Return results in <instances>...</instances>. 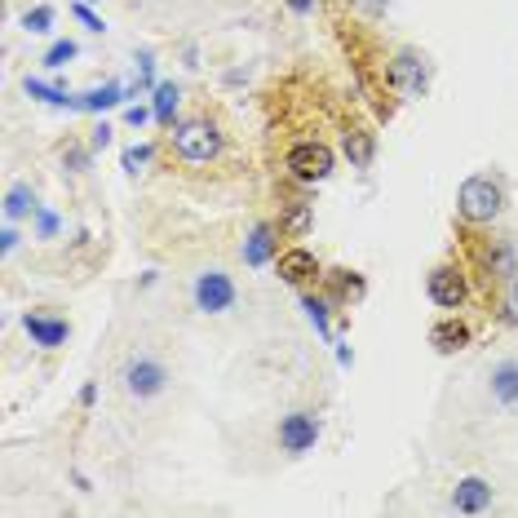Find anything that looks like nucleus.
I'll return each instance as SVG.
<instances>
[{"mask_svg": "<svg viewBox=\"0 0 518 518\" xmlns=\"http://www.w3.org/2000/svg\"><path fill=\"white\" fill-rule=\"evenodd\" d=\"M457 209L465 222H496L505 209V195H501V186H496L492 178H465L461 182V191H457Z\"/></svg>", "mask_w": 518, "mask_h": 518, "instance_id": "obj_1", "label": "nucleus"}, {"mask_svg": "<svg viewBox=\"0 0 518 518\" xmlns=\"http://www.w3.org/2000/svg\"><path fill=\"white\" fill-rule=\"evenodd\" d=\"M173 147H178L182 160H213L217 151H222V138H217V129L213 124H204V120H186L173 129Z\"/></svg>", "mask_w": 518, "mask_h": 518, "instance_id": "obj_2", "label": "nucleus"}, {"mask_svg": "<svg viewBox=\"0 0 518 518\" xmlns=\"http://www.w3.org/2000/svg\"><path fill=\"white\" fill-rule=\"evenodd\" d=\"M288 173H293L297 182H324L328 173H333V151H328L324 142H297V147L288 151Z\"/></svg>", "mask_w": 518, "mask_h": 518, "instance_id": "obj_3", "label": "nucleus"}, {"mask_svg": "<svg viewBox=\"0 0 518 518\" xmlns=\"http://www.w3.org/2000/svg\"><path fill=\"white\" fill-rule=\"evenodd\" d=\"M195 306H200L204 315H222V310H231V306H235V284H231V275L204 271L200 279H195Z\"/></svg>", "mask_w": 518, "mask_h": 518, "instance_id": "obj_4", "label": "nucleus"}, {"mask_svg": "<svg viewBox=\"0 0 518 518\" xmlns=\"http://www.w3.org/2000/svg\"><path fill=\"white\" fill-rule=\"evenodd\" d=\"M164 381H169V372H164L160 359L142 355V359H129V368H124V390H129V395H138V399L160 395Z\"/></svg>", "mask_w": 518, "mask_h": 518, "instance_id": "obj_5", "label": "nucleus"}, {"mask_svg": "<svg viewBox=\"0 0 518 518\" xmlns=\"http://www.w3.org/2000/svg\"><path fill=\"white\" fill-rule=\"evenodd\" d=\"M319 443V421L310 417V412H288L284 421H279V448L293 452V457H302Z\"/></svg>", "mask_w": 518, "mask_h": 518, "instance_id": "obj_6", "label": "nucleus"}, {"mask_svg": "<svg viewBox=\"0 0 518 518\" xmlns=\"http://www.w3.org/2000/svg\"><path fill=\"white\" fill-rule=\"evenodd\" d=\"M426 293H430L434 306L457 310L465 302V279H461V271H452V266H434L430 279H426Z\"/></svg>", "mask_w": 518, "mask_h": 518, "instance_id": "obj_7", "label": "nucleus"}, {"mask_svg": "<svg viewBox=\"0 0 518 518\" xmlns=\"http://www.w3.org/2000/svg\"><path fill=\"white\" fill-rule=\"evenodd\" d=\"M390 80L403 89V93H426L430 85V67L421 54H412V49H403V54L390 62Z\"/></svg>", "mask_w": 518, "mask_h": 518, "instance_id": "obj_8", "label": "nucleus"}, {"mask_svg": "<svg viewBox=\"0 0 518 518\" xmlns=\"http://www.w3.org/2000/svg\"><path fill=\"white\" fill-rule=\"evenodd\" d=\"M319 275V262H315V253L310 248H288V253H279V279L284 284H306V279H315Z\"/></svg>", "mask_w": 518, "mask_h": 518, "instance_id": "obj_9", "label": "nucleus"}, {"mask_svg": "<svg viewBox=\"0 0 518 518\" xmlns=\"http://www.w3.org/2000/svg\"><path fill=\"white\" fill-rule=\"evenodd\" d=\"M452 505H457L461 514H483V510L492 505V488H488L483 479H474V474H470V479L457 483V492H452Z\"/></svg>", "mask_w": 518, "mask_h": 518, "instance_id": "obj_10", "label": "nucleus"}, {"mask_svg": "<svg viewBox=\"0 0 518 518\" xmlns=\"http://www.w3.org/2000/svg\"><path fill=\"white\" fill-rule=\"evenodd\" d=\"M23 328H27V337L36 341V346H45V350H54L67 341V319H49V315H27L23 319Z\"/></svg>", "mask_w": 518, "mask_h": 518, "instance_id": "obj_11", "label": "nucleus"}, {"mask_svg": "<svg viewBox=\"0 0 518 518\" xmlns=\"http://www.w3.org/2000/svg\"><path fill=\"white\" fill-rule=\"evenodd\" d=\"M430 346L443 350V355H452V350H465V346H470V328H465L461 319H443V324L430 328Z\"/></svg>", "mask_w": 518, "mask_h": 518, "instance_id": "obj_12", "label": "nucleus"}, {"mask_svg": "<svg viewBox=\"0 0 518 518\" xmlns=\"http://www.w3.org/2000/svg\"><path fill=\"white\" fill-rule=\"evenodd\" d=\"M492 395H496V403H505V408L518 403V359H505V364L492 368Z\"/></svg>", "mask_w": 518, "mask_h": 518, "instance_id": "obj_13", "label": "nucleus"}, {"mask_svg": "<svg viewBox=\"0 0 518 518\" xmlns=\"http://www.w3.org/2000/svg\"><path fill=\"white\" fill-rule=\"evenodd\" d=\"M483 262H488V271L496 279H514L518 275V253H514L510 240H492V248L483 253Z\"/></svg>", "mask_w": 518, "mask_h": 518, "instance_id": "obj_14", "label": "nucleus"}, {"mask_svg": "<svg viewBox=\"0 0 518 518\" xmlns=\"http://www.w3.org/2000/svg\"><path fill=\"white\" fill-rule=\"evenodd\" d=\"M275 257V231L271 226H253V235H248V244H244V262L248 266H266Z\"/></svg>", "mask_w": 518, "mask_h": 518, "instance_id": "obj_15", "label": "nucleus"}, {"mask_svg": "<svg viewBox=\"0 0 518 518\" xmlns=\"http://www.w3.org/2000/svg\"><path fill=\"white\" fill-rule=\"evenodd\" d=\"M372 155H377V142H372V133H364V129L346 133V160L355 164V169H368Z\"/></svg>", "mask_w": 518, "mask_h": 518, "instance_id": "obj_16", "label": "nucleus"}, {"mask_svg": "<svg viewBox=\"0 0 518 518\" xmlns=\"http://www.w3.org/2000/svg\"><path fill=\"white\" fill-rule=\"evenodd\" d=\"M27 213H36V191H31V186H9V195H5V217L14 222V217H27Z\"/></svg>", "mask_w": 518, "mask_h": 518, "instance_id": "obj_17", "label": "nucleus"}, {"mask_svg": "<svg viewBox=\"0 0 518 518\" xmlns=\"http://www.w3.org/2000/svg\"><path fill=\"white\" fill-rule=\"evenodd\" d=\"M333 293H337V302H359L368 288H364V279H359L355 271H333Z\"/></svg>", "mask_w": 518, "mask_h": 518, "instance_id": "obj_18", "label": "nucleus"}, {"mask_svg": "<svg viewBox=\"0 0 518 518\" xmlns=\"http://www.w3.org/2000/svg\"><path fill=\"white\" fill-rule=\"evenodd\" d=\"M182 93L178 85H155V120L160 124H173V111H178Z\"/></svg>", "mask_w": 518, "mask_h": 518, "instance_id": "obj_19", "label": "nucleus"}, {"mask_svg": "<svg viewBox=\"0 0 518 518\" xmlns=\"http://www.w3.org/2000/svg\"><path fill=\"white\" fill-rule=\"evenodd\" d=\"M120 102V85H102V89H89L85 98L76 102V107H85V111H102V107H116Z\"/></svg>", "mask_w": 518, "mask_h": 518, "instance_id": "obj_20", "label": "nucleus"}, {"mask_svg": "<svg viewBox=\"0 0 518 518\" xmlns=\"http://www.w3.org/2000/svg\"><path fill=\"white\" fill-rule=\"evenodd\" d=\"M71 58H76V45H71V40H58V45L45 54V67H49V71H58V67H67Z\"/></svg>", "mask_w": 518, "mask_h": 518, "instance_id": "obj_21", "label": "nucleus"}, {"mask_svg": "<svg viewBox=\"0 0 518 518\" xmlns=\"http://www.w3.org/2000/svg\"><path fill=\"white\" fill-rule=\"evenodd\" d=\"M27 93H31V98H45V102H54V107H67V93H62V89H49V85H40V80H27Z\"/></svg>", "mask_w": 518, "mask_h": 518, "instance_id": "obj_22", "label": "nucleus"}, {"mask_svg": "<svg viewBox=\"0 0 518 518\" xmlns=\"http://www.w3.org/2000/svg\"><path fill=\"white\" fill-rule=\"evenodd\" d=\"M306 315H310V324H315L319 333H324V337H333V333H328V306L319 302V297H306Z\"/></svg>", "mask_w": 518, "mask_h": 518, "instance_id": "obj_23", "label": "nucleus"}, {"mask_svg": "<svg viewBox=\"0 0 518 518\" xmlns=\"http://www.w3.org/2000/svg\"><path fill=\"white\" fill-rule=\"evenodd\" d=\"M49 23H54V9H45V5L27 9V14H23V27L27 31H49Z\"/></svg>", "mask_w": 518, "mask_h": 518, "instance_id": "obj_24", "label": "nucleus"}, {"mask_svg": "<svg viewBox=\"0 0 518 518\" xmlns=\"http://www.w3.org/2000/svg\"><path fill=\"white\" fill-rule=\"evenodd\" d=\"M284 226L288 231H310V204H293V209H288V217H284Z\"/></svg>", "mask_w": 518, "mask_h": 518, "instance_id": "obj_25", "label": "nucleus"}, {"mask_svg": "<svg viewBox=\"0 0 518 518\" xmlns=\"http://www.w3.org/2000/svg\"><path fill=\"white\" fill-rule=\"evenodd\" d=\"M151 147H129V151H124V169H129V173H138L142 169V164H151Z\"/></svg>", "mask_w": 518, "mask_h": 518, "instance_id": "obj_26", "label": "nucleus"}, {"mask_svg": "<svg viewBox=\"0 0 518 518\" xmlns=\"http://www.w3.org/2000/svg\"><path fill=\"white\" fill-rule=\"evenodd\" d=\"M505 319L518 328V284H510V293H505Z\"/></svg>", "mask_w": 518, "mask_h": 518, "instance_id": "obj_27", "label": "nucleus"}, {"mask_svg": "<svg viewBox=\"0 0 518 518\" xmlns=\"http://www.w3.org/2000/svg\"><path fill=\"white\" fill-rule=\"evenodd\" d=\"M62 160H67L71 169H85V160H89V155H85V151H67V155H62Z\"/></svg>", "mask_w": 518, "mask_h": 518, "instance_id": "obj_28", "label": "nucleus"}, {"mask_svg": "<svg viewBox=\"0 0 518 518\" xmlns=\"http://www.w3.org/2000/svg\"><path fill=\"white\" fill-rule=\"evenodd\" d=\"M107 142H111V129H107V124H102V129L93 133V151H102V147H107Z\"/></svg>", "mask_w": 518, "mask_h": 518, "instance_id": "obj_29", "label": "nucleus"}, {"mask_svg": "<svg viewBox=\"0 0 518 518\" xmlns=\"http://www.w3.org/2000/svg\"><path fill=\"white\" fill-rule=\"evenodd\" d=\"M288 9H293V14H310V9H315V0H288Z\"/></svg>", "mask_w": 518, "mask_h": 518, "instance_id": "obj_30", "label": "nucleus"}, {"mask_svg": "<svg viewBox=\"0 0 518 518\" xmlns=\"http://www.w3.org/2000/svg\"><path fill=\"white\" fill-rule=\"evenodd\" d=\"M0 244H5V253H14V248H18V231H14V226L5 231V240H0Z\"/></svg>", "mask_w": 518, "mask_h": 518, "instance_id": "obj_31", "label": "nucleus"}, {"mask_svg": "<svg viewBox=\"0 0 518 518\" xmlns=\"http://www.w3.org/2000/svg\"><path fill=\"white\" fill-rule=\"evenodd\" d=\"M54 226H58V217H54V213H40V231L49 235V231H54Z\"/></svg>", "mask_w": 518, "mask_h": 518, "instance_id": "obj_32", "label": "nucleus"}]
</instances>
